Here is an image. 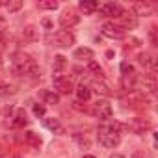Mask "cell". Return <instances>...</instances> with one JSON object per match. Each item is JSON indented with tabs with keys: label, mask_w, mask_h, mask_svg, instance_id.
<instances>
[{
	"label": "cell",
	"mask_w": 158,
	"mask_h": 158,
	"mask_svg": "<svg viewBox=\"0 0 158 158\" xmlns=\"http://www.w3.org/2000/svg\"><path fill=\"white\" fill-rule=\"evenodd\" d=\"M121 128H123L121 123H117V121H114V119L106 121V123L101 125L99 130H97V139H99V143H101L102 147H106V149L117 147V145L121 143Z\"/></svg>",
	"instance_id": "6da1fadb"
},
{
	"label": "cell",
	"mask_w": 158,
	"mask_h": 158,
	"mask_svg": "<svg viewBox=\"0 0 158 158\" xmlns=\"http://www.w3.org/2000/svg\"><path fill=\"white\" fill-rule=\"evenodd\" d=\"M11 65H13V69H15L17 74H23V76H34V74H37V63H35L34 58L28 56L26 52H17V54H13Z\"/></svg>",
	"instance_id": "7a4b0ae2"
},
{
	"label": "cell",
	"mask_w": 158,
	"mask_h": 158,
	"mask_svg": "<svg viewBox=\"0 0 158 158\" xmlns=\"http://www.w3.org/2000/svg\"><path fill=\"white\" fill-rule=\"evenodd\" d=\"M101 34L108 39H125L127 37V30L123 24H117L114 21H108L101 26Z\"/></svg>",
	"instance_id": "3957f363"
},
{
	"label": "cell",
	"mask_w": 158,
	"mask_h": 158,
	"mask_svg": "<svg viewBox=\"0 0 158 158\" xmlns=\"http://www.w3.org/2000/svg\"><path fill=\"white\" fill-rule=\"evenodd\" d=\"M52 41H54V45L60 47V48H69V47L74 45L76 37H74V34L69 32V30H58V32L54 34Z\"/></svg>",
	"instance_id": "277c9868"
},
{
	"label": "cell",
	"mask_w": 158,
	"mask_h": 158,
	"mask_svg": "<svg viewBox=\"0 0 158 158\" xmlns=\"http://www.w3.org/2000/svg\"><path fill=\"white\" fill-rule=\"evenodd\" d=\"M52 86H54L52 91H56L58 95H69V93L74 91L73 82L69 80V78H65V76H54L52 78Z\"/></svg>",
	"instance_id": "5b68a950"
},
{
	"label": "cell",
	"mask_w": 158,
	"mask_h": 158,
	"mask_svg": "<svg viewBox=\"0 0 158 158\" xmlns=\"http://www.w3.org/2000/svg\"><path fill=\"white\" fill-rule=\"evenodd\" d=\"M93 114L101 119V121H110L112 119V115H114V110H112V106H110V102L108 101H97L95 104H93Z\"/></svg>",
	"instance_id": "8992f818"
},
{
	"label": "cell",
	"mask_w": 158,
	"mask_h": 158,
	"mask_svg": "<svg viewBox=\"0 0 158 158\" xmlns=\"http://www.w3.org/2000/svg\"><path fill=\"white\" fill-rule=\"evenodd\" d=\"M127 127H128V130H132V132L138 134V136H143V134H147V132L152 128L151 121H149V119H143V117H134V119H130V123H128Z\"/></svg>",
	"instance_id": "52a82bcc"
},
{
	"label": "cell",
	"mask_w": 158,
	"mask_h": 158,
	"mask_svg": "<svg viewBox=\"0 0 158 158\" xmlns=\"http://www.w3.org/2000/svg\"><path fill=\"white\" fill-rule=\"evenodd\" d=\"M99 11H101L102 17H108V19H119L125 13V10L119 4H115V2H108V4L99 6Z\"/></svg>",
	"instance_id": "ba28073f"
},
{
	"label": "cell",
	"mask_w": 158,
	"mask_h": 158,
	"mask_svg": "<svg viewBox=\"0 0 158 158\" xmlns=\"http://www.w3.org/2000/svg\"><path fill=\"white\" fill-rule=\"evenodd\" d=\"M78 23H80V15H78L74 10H65V11L60 15V26L65 28V30H67V28L71 30V28L76 26Z\"/></svg>",
	"instance_id": "9c48e42d"
},
{
	"label": "cell",
	"mask_w": 158,
	"mask_h": 158,
	"mask_svg": "<svg viewBox=\"0 0 158 158\" xmlns=\"http://www.w3.org/2000/svg\"><path fill=\"white\" fill-rule=\"evenodd\" d=\"M132 10H134V15L136 17H149V15H152L154 13V8H152V4H149V2H134V6H132Z\"/></svg>",
	"instance_id": "30bf717a"
},
{
	"label": "cell",
	"mask_w": 158,
	"mask_h": 158,
	"mask_svg": "<svg viewBox=\"0 0 158 158\" xmlns=\"http://www.w3.org/2000/svg\"><path fill=\"white\" fill-rule=\"evenodd\" d=\"M65 69H67V58H65L63 54H56V56H54V63H52V73H54V76H63Z\"/></svg>",
	"instance_id": "8fae6325"
},
{
	"label": "cell",
	"mask_w": 158,
	"mask_h": 158,
	"mask_svg": "<svg viewBox=\"0 0 158 158\" xmlns=\"http://www.w3.org/2000/svg\"><path fill=\"white\" fill-rule=\"evenodd\" d=\"M138 61L147 71H154V67H156V60H154V54L152 52H141L138 56Z\"/></svg>",
	"instance_id": "7c38bea8"
},
{
	"label": "cell",
	"mask_w": 158,
	"mask_h": 158,
	"mask_svg": "<svg viewBox=\"0 0 158 158\" xmlns=\"http://www.w3.org/2000/svg\"><path fill=\"white\" fill-rule=\"evenodd\" d=\"M73 56H74V60H78V61H91V60L95 58V52H93L91 48H88V47H80V48H76V50L73 52Z\"/></svg>",
	"instance_id": "4fadbf2b"
},
{
	"label": "cell",
	"mask_w": 158,
	"mask_h": 158,
	"mask_svg": "<svg viewBox=\"0 0 158 158\" xmlns=\"http://www.w3.org/2000/svg\"><path fill=\"white\" fill-rule=\"evenodd\" d=\"M93 89L99 93V95H102V97H110L112 93H114V89H112V86L104 80V78H99V80L93 84Z\"/></svg>",
	"instance_id": "5bb4252c"
},
{
	"label": "cell",
	"mask_w": 158,
	"mask_h": 158,
	"mask_svg": "<svg viewBox=\"0 0 158 158\" xmlns=\"http://www.w3.org/2000/svg\"><path fill=\"white\" fill-rule=\"evenodd\" d=\"M24 141H26L30 147H34V149H41V145H43L41 136L35 134L34 130H26V132H24Z\"/></svg>",
	"instance_id": "9a60e30c"
},
{
	"label": "cell",
	"mask_w": 158,
	"mask_h": 158,
	"mask_svg": "<svg viewBox=\"0 0 158 158\" xmlns=\"http://www.w3.org/2000/svg\"><path fill=\"white\" fill-rule=\"evenodd\" d=\"M78 10L84 15H91L99 10V2H95V0H82V2L78 4Z\"/></svg>",
	"instance_id": "2e32d148"
},
{
	"label": "cell",
	"mask_w": 158,
	"mask_h": 158,
	"mask_svg": "<svg viewBox=\"0 0 158 158\" xmlns=\"http://www.w3.org/2000/svg\"><path fill=\"white\" fill-rule=\"evenodd\" d=\"M43 125H45V128H48L54 134H63V127H61L60 119H56V117H47L43 121Z\"/></svg>",
	"instance_id": "e0dca14e"
},
{
	"label": "cell",
	"mask_w": 158,
	"mask_h": 158,
	"mask_svg": "<svg viewBox=\"0 0 158 158\" xmlns=\"http://www.w3.org/2000/svg\"><path fill=\"white\" fill-rule=\"evenodd\" d=\"M74 93H76V97H78V101H89L91 99V88L89 86H86V84H78L76 88H74Z\"/></svg>",
	"instance_id": "ac0fdd59"
},
{
	"label": "cell",
	"mask_w": 158,
	"mask_h": 158,
	"mask_svg": "<svg viewBox=\"0 0 158 158\" xmlns=\"http://www.w3.org/2000/svg\"><path fill=\"white\" fill-rule=\"evenodd\" d=\"M41 99H43V104H48V106H56L60 104V95L56 91H43L41 93Z\"/></svg>",
	"instance_id": "d6986e66"
},
{
	"label": "cell",
	"mask_w": 158,
	"mask_h": 158,
	"mask_svg": "<svg viewBox=\"0 0 158 158\" xmlns=\"http://www.w3.org/2000/svg\"><path fill=\"white\" fill-rule=\"evenodd\" d=\"M26 123H28V119H26L24 110H17V114H15V117H13V121H11V127L23 128V127H26Z\"/></svg>",
	"instance_id": "ffe728a7"
},
{
	"label": "cell",
	"mask_w": 158,
	"mask_h": 158,
	"mask_svg": "<svg viewBox=\"0 0 158 158\" xmlns=\"http://www.w3.org/2000/svg\"><path fill=\"white\" fill-rule=\"evenodd\" d=\"M37 8L43 10V11H54V10L60 8V2L58 0H41V2L37 4Z\"/></svg>",
	"instance_id": "44dd1931"
},
{
	"label": "cell",
	"mask_w": 158,
	"mask_h": 158,
	"mask_svg": "<svg viewBox=\"0 0 158 158\" xmlns=\"http://www.w3.org/2000/svg\"><path fill=\"white\" fill-rule=\"evenodd\" d=\"M4 6H6V10L10 11V13H17V11H21L23 10V0H10V2H4Z\"/></svg>",
	"instance_id": "7402d4cb"
},
{
	"label": "cell",
	"mask_w": 158,
	"mask_h": 158,
	"mask_svg": "<svg viewBox=\"0 0 158 158\" xmlns=\"http://www.w3.org/2000/svg\"><path fill=\"white\" fill-rule=\"evenodd\" d=\"M74 141L80 145V147H84V149H89V145H91L89 138H88L86 134H80V132H76V134H74Z\"/></svg>",
	"instance_id": "603a6c76"
},
{
	"label": "cell",
	"mask_w": 158,
	"mask_h": 158,
	"mask_svg": "<svg viewBox=\"0 0 158 158\" xmlns=\"http://www.w3.org/2000/svg\"><path fill=\"white\" fill-rule=\"evenodd\" d=\"M23 35H24V39L26 41H35L37 39V30H35V26H26L24 28V32H23Z\"/></svg>",
	"instance_id": "cb8c5ba5"
},
{
	"label": "cell",
	"mask_w": 158,
	"mask_h": 158,
	"mask_svg": "<svg viewBox=\"0 0 158 158\" xmlns=\"http://www.w3.org/2000/svg\"><path fill=\"white\" fill-rule=\"evenodd\" d=\"M88 71L89 73H93L95 76H99V78H102V67L95 61V60H91V61H88Z\"/></svg>",
	"instance_id": "d4e9b609"
},
{
	"label": "cell",
	"mask_w": 158,
	"mask_h": 158,
	"mask_svg": "<svg viewBox=\"0 0 158 158\" xmlns=\"http://www.w3.org/2000/svg\"><path fill=\"white\" fill-rule=\"evenodd\" d=\"M128 74H136V71L130 63L125 61V63H121V76H128Z\"/></svg>",
	"instance_id": "484cf974"
},
{
	"label": "cell",
	"mask_w": 158,
	"mask_h": 158,
	"mask_svg": "<svg viewBox=\"0 0 158 158\" xmlns=\"http://www.w3.org/2000/svg\"><path fill=\"white\" fill-rule=\"evenodd\" d=\"M32 112H34V115L35 117H45V112H47V108H45V104H34V108H32Z\"/></svg>",
	"instance_id": "4316f807"
},
{
	"label": "cell",
	"mask_w": 158,
	"mask_h": 158,
	"mask_svg": "<svg viewBox=\"0 0 158 158\" xmlns=\"http://www.w3.org/2000/svg\"><path fill=\"white\" fill-rule=\"evenodd\" d=\"M119 19H123V21H125V24H127V26H130V28H134V26H136V19H134V17H127V13H123Z\"/></svg>",
	"instance_id": "83f0119b"
},
{
	"label": "cell",
	"mask_w": 158,
	"mask_h": 158,
	"mask_svg": "<svg viewBox=\"0 0 158 158\" xmlns=\"http://www.w3.org/2000/svg\"><path fill=\"white\" fill-rule=\"evenodd\" d=\"M130 158H151V154H149L147 151H143V149H139V151H134Z\"/></svg>",
	"instance_id": "f1b7e54d"
},
{
	"label": "cell",
	"mask_w": 158,
	"mask_h": 158,
	"mask_svg": "<svg viewBox=\"0 0 158 158\" xmlns=\"http://www.w3.org/2000/svg\"><path fill=\"white\" fill-rule=\"evenodd\" d=\"M0 26H6V17L0 15Z\"/></svg>",
	"instance_id": "f546056e"
},
{
	"label": "cell",
	"mask_w": 158,
	"mask_h": 158,
	"mask_svg": "<svg viewBox=\"0 0 158 158\" xmlns=\"http://www.w3.org/2000/svg\"><path fill=\"white\" fill-rule=\"evenodd\" d=\"M82 158H97V156H95V154H84Z\"/></svg>",
	"instance_id": "4dcf8cb0"
},
{
	"label": "cell",
	"mask_w": 158,
	"mask_h": 158,
	"mask_svg": "<svg viewBox=\"0 0 158 158\" xmlns=\"http://www.w3.org/2000/svg\"><path fill=\"white\" fill-rule=\"evenodd\" d=\"M110 158H125L123 154H114V156H110Z\"/></svg>",
	"instance_id": "1f68e13d"
},
{
	"label": "cell",
	"mask_w": 158,
	"mask_h": 158,
	"mask_svg": "<svg viewBox=\"0 0 158 158\" xmlns=\"http://www.w3.org/2000/svg\"><path fill=\"white\" fill-rule=\"evenodd\" d=\"M2 6H4V2H2V0H0V8H2Z\"/></svg>",
	"instance_id": "d6a6232c"
},
{
	"label": "cell",
	"mask_w": 158,
	"mask_h": 158,
	"mask_svg": "<svg viewBox=\"0 0 158 158\" xmlns=\"http://www.w3.org/2000/svg\"><path fill=\"white\" fill-rule=\"evenodd\" d=\"M13 158H23V156H13Z\"/></svg>",
	"instance_id": "836d02e7"
}]
</instances>
